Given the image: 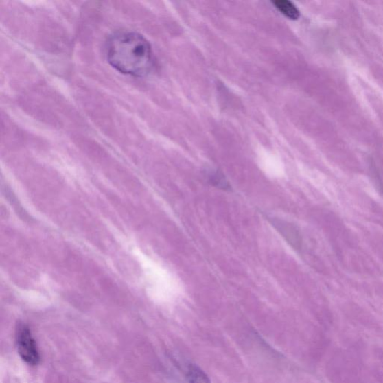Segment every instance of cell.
Wrapping results in <instances>:
<instances>
[{
  "instance_id": "obj_6",
  "label": "cell",
  "mask_w": 383,
  "mask_h": 383,
  "mask_svg": "<svg viewBox=\"0 0 383 383\" xmlns=\"http://www.w3.org/2000/svg\"><path fill=\"white\" fill-rule=\"evenodd\" d=\"M207 178L209 184L213 187L223 191H231L232 188L229 182L223 174L218 171H211L207 174Z\"/></svg>"
},
{
  "instance_id": "obj_2",
  "label": "cell",
  "mask_w": 383,
  "mask_h": 383,
  "mask_svg": "<svg viewBox=\"0 0 383 383\" xmlns=\"http://www.w3.org/2000/svg\"><path fill=\"white\" fill-rule=\"evenodd\" d=\"M16 332V345L21 359L28 364H38L39 353L29 328L25 325H19Z\"/></svg>"
},
{
  "instance_id": "obj_3",
  "label": "cell",
  "mask_w": 383,
  "mask_h": 383,
  "mask_svg": "<svg viewBox=\"0 0 383 383\" xmlns=\"http://www.w3.org/2000/svg\"><path fill=\"white\" fill-rule=\"evenodd\" d=\"M266 218L291 247L297 251H301L303 246L302 236L301 232H299L294 224L288 221L274 218V216H266Z\"/></svg>"
},
{
  "instance_id": "obj_4",
  "label": "cell",
  "mask_w": 383,
  "mask_h": 383,
  "mask_svg": "<svg viewBox=\"0 0 383 383\" xmlns=\"http://www.w3.org/2000/svg\"><path fill=\"white\" fill-rule=\"evenodd\" d=\"M183 371L182 383H211L207 374L195 364H187Z\"/></svg>"
},
{
  "instance_id": "obj_5",
  "label": "cell",
  "mask_w": 383,
  "mask_h": 383,
  "mask_svg": "<svg viewBox=\"0 0 383 383\" xmlns=\"http://www.w3.org/2000/svg\"><path fill=\"white\" fill-rule=\"evenodd\" d=\"M273 3L289 19L297 20L301 16V12L299 11L296 5L293 3L288 1V0H277Z\"/></svg>"
},
{
  "instance_id": "obj_1",
  "label": "cell",
  "mask_w": 383,
  "mask_h": 383,
  "mask_svg": "<svg viewBox=\"0 0 383 383\" xmlns=\"http://www.w3.org/2000/svg\"><path fill=\"white\" fill-rule=\"evenodd\" d=\"M106 57L115 69L130 76L145 77L154 66L151 45L135 32L115 33L108 40Z\"/></svg>"
}]
</instances>
